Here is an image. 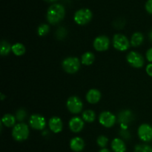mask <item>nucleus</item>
<instances>
[{
	"label": "nucleus",
	"mask_w": 152,
	"mask_h": 152,
	"mask_svg": "<svg viewBox=\"0 0 152 152\" xmlns=\"http://www.w3.org/2000/svg\"><path fill=\"white\" fill-rule=\"evenodd\" d=\"M120 134L125 140H129L131 138L130 132L128 131V129H120Z\"/></svg>",
	"instance_id": "nucleus-29"
},
{
	"label": "nucleus",
	"mask_w": 152,
	"mask_h": 152,
	"mask_svg": "<svg viewBox=\"0 0 152 152\" xmlns=\"http://www.w3.org/2000/svg\"><path fill=\"white\" fill-rule=\"evenodd\" d=\"M134 119L133 113L130 110H123L118 114L117 120L121 129H128V126Z\"/></svg>",
	"instance_id": "nucleus-7"
},
{
	"label": "nucleus",
	"mask_w": 152,
	"mask_h": 152,
	"mask_svg": "<svg viewBox=\"0 0 152 152\" xmlns=\"http://www.w3.org/2000/svg\"><path fill=\"white\" fill-rule=\"evenodd\" d=\"M137 134L140 140L148 142L152 140V126L147 123L140 125L138 128Z\"/></svg>",
	"instance_id": "nucleus-12"
},
{
	"label": "nucleus",
	"mask_w": 152,
	"mask_h": 152,
	"mask_svg": "<svg viewBox=\"0 0 152 152\" xmlns=\"http://www.w3.org/2000/svg\"><path fill=\"white\" fill-rule=\"evenodd\" d=\"M145 10L150 14H152V0H148L145 3Z\"/></svg>",
	"instance_id": "nucleus-30"
},
{
	"label": "nucleus",
	"mask_w": 152,
	"mask_h": 152,
	"mask_svg": "<svg viewBox=\"0 0 152 152\" xmlns=\"http://www.w3.org/2000/svg\"><path fill=\"white\" fill-rule=\"evenodd\" d=\"M12 52L17 56H22L25 53V47L22 43H15L12 45Z\"/></svg>",
	"instance_id": "nucleus-22"
},
{
	"label": "nucleus",
	"mask_w": 152,
	"mask_h": 152,
	"mask_svg": "<svg viewBox=\"0 0 152 152\" xmlns=\"http://www.w3.org/2000/svg\"><path fill=\"white\" fill-rule=\"evenodd\" d=\"M81 62L75 56H69L62 61V67L68 74H75L80 70Z\"/></svg>",
	"instance_id": "nucleus-3"
},
{
	"label": "nucleus",
	"mask_w": 152,
	"mask_h": 152,
	"mask_svg": "<svg viewBox=\"0 0 152 152\" xmlns=\"http://www.w3.org/2000/svg\"><path fill=\"white\" fill-rule=\"evenodd\" d=\"M84 120L80 117H72L68 123L70 130L74 133H79L81 132L84 128Z\"/></svg>",
	"instance_id": "nucleus-13"
},
{
	"label": "nucleus",
	"mask_w": 152,
	"mask_h": 152,
	"mask_svg": "<svg viewBox=\"0 0 152 152\" xmlns=\"http://www.w3.org/2000/svg\"><path fill=\"white\" fill-rule=\"evenodd\" d=\"M50 31V27L47 24H41L37 28V34L39 37H45L47 34H48Z\"/></svg>",
	"instance_id": "nucleus-24"
},
{
	"label": "nucleus",
	"mask_w": 152,
	"mask_h": 152,
	"mask_svg": "<svg viewBox=\"0 0 152 152\" xmlns=\"http://www.w3.org/2000/svg\"><path fill=\"white\" fill-rule=\"evenodd\" d=\"M66 106L71 114H77L81 112L83 108V102L78 96H72L68 99Z\"/></svg>",
	"instance_id": "nucleus-6"
},
{
	"label": "nucleus",
	"mask_w": 152,
	"mask_h": 152,
	"mask_svg": "<svg viewBox=\"0 0 152 152\" xmlns=\"http://www.w3.org/2000/svg\"><path fill=\"white\" fill-rule=\"evenodd\" d=\"M1 100H3V99H4V94H1Z\"/></svg>",
	"instance_id": "nucleus-36"
},
{
	"label": "nucleus",
	"mask_w": 152,
	"mask_h": 152,
	"mask_svg": "<svg viewBox=\"0 0 152 152\" xmlns=\"http://www.w3.org/2000/svg\"><path fill=\"white\" fill-rule=\"evenodd\" d=\"M99 122L102 126L105 128H111L115 125L117 117L111 111H102L99 116Z\"/></svg>",
	"instance_id": "nucleus-9"
},
{
	"label": "nucleus",
	"mask_w": 152,
	"mask_h": 152,
	"mask_svg": "<svg viewBox=\"0 0 152 152\" xmlns=\"http://www.w3.org/2000/svg\"><path fill=\"white\" fill-rule=\"evenodd\" d=\"M12 50V45H10L7 41L2 40L0 44V53L1 56H7Z\"/></svg>",
	"instance_id": "nucleus-23"
},
{
	"label": "nucleus",
	"mask_w": 152,
	"mask_h": 152,
	"mask_svg": "<svg viewBox=\"0 0 152 152\" xmlns=\"http://www.w3.org/2000/svg\"><path fill=\"white\" fill-rule=\"evenodd\" d=\"M48 127L52 132L58 134L63 129V123L59 117H52L48 121Z\"/></svg>",
	"instance_id": "nucleus-14"
},
{
	"label": "nucleus",
	"mask_w": 152,
	"mask_h": 152,
	"mask_svg": "<svg viewBox=\"0 0 152 152\" xmlns=\"http://www.w3.org/2000/svg\"><path fill=\"white\" fill-rule=\"evenodd\" d=\"M145 56H146L147 60L152 63V48L147 50L146 53H145Z\"/></svg>",
	"instance_id": "nucleus-31"
},
{
	"label": "nucleus",
	"mask_w": 152,
	"mask_h": 152,
	"mask_svg": "<svg viewBox=\"0 0 152 152\" xmlns=\"http://www.w3.org/2000/svg\"><path fill=\"white\" fill-rule=\"evenodd\" d=\"M65 16V9L64 6L56 3L50 5L48 9L46 18L49 23L51 25H56L64 19Z\"/></svg>",
	"instance_id": "nucleus-1"
},
{
	"label": "nucleus",
	"mask_w": 152,
	"mask_h": 152,
	"mask_svg": "<svg viewBox=\"0 0 152 152\" xmlns=\"http://www.w3.org/2000/svg\"><path fill=\"white\" fill-rule=\"evenodd\" d=\"M45 1H48V2H54V1H58V0H45Z\"/></svg>",
	"instance_id": "nucleus-34"
},
{
	"label": "nucleus",
	"mask_w": 152,
	"mask_h": 152,
	"mask_svg": "<svg viewBox=\"0 0 152 152\" xmlns=\"http://www.w3.org/2000/svg\"><path fill=\"white\" fill-rule=\"evenodd\" d=\"M109 38L105 35H100L94 39L93 42L94 48L99 52H103L108 50L110 46Z\"/></svg>",
	"instance_id": "nucleus-11"
},
{
	"label": "nucleus",
	"mask_w": 152,
	"mask_h": 152,
	"mask_svg": "<svg viewBox=\"0 0 152 152\" xmlns=\"http://www.w3.org/2000/svg\"><path fill=\"white\" fill-rule=\"evenodd\" d=\"M12 136L17 142L26 140L29 136V128L28 125L23 123L15 125L12 130Z\"/></svg>",
	"instance_id": "nucleus-2"
},
{
	"label": "nucleus",
	"mask_w": 152,
	"mask_h": 152,
	"mask_svg": "<svg viewBox=\"0 0 152 152\" xmlns=\"http://www.w3.org/2000/svg\"><path fill=\"white\" fill-rule=\"evenodd\" d=\"M46 120L40 114H32L29 118V125L33 129L37 131H42L45 128Z\"/></svg>",
	"instance_id": "nucleus-10"
},
{
	"label": "nucleus",
	"mask_w": 152,
	"mask_h": 152,
	"mask_svg": "<svg viewBox=\"0 0 152 152\" xmlns=\"http://www.w3.org/2000/svg\"><path fill=\"white\" fill-rule=\"evenodd\" d=\"M99 152H111V151H110L108 149H107V148H102V149H101Z\"/></svg>",
	"instance_id": "nucleus-33"
},
{
	"label": "nucleus",
	"mask_w": 152,
	"mask_h": 152,
	"mask_svg": "<svg viewBox=\"0 0 152 152\" xmlns=\"http://www.w3.org/2000/svg\"><path fill=\"white\" fill-rule=\"evenodd\" d=\"M67 35V31L63 27H60L58 28V30L56 32V37L58 39L62 40Z\"/></svg>",
	"instance_id": "nucleus-28"
},
{
	"label": "nucleus",
	"mask_w": 152,
	"mask_h": 152,
	"mask_svg": "<svg viewBox=\"0 0 152 152\" xmlns=\"http://www.w3.org/2000/svg\"><path fill=\"white\" fill-rule=\"evenodd\" d=\"M92 12L88 8H81L74 13V22L79 25H85L91 22L92 19Z\"/></svg>",
	"instance_id": "nucleus-4"
},
{
	"label": "nucleus",
	"mask_w": 152,
	"mask_h": 152,
	"mask_svg": "<svg viewBox=\"0 0 152 152\" xmlns=\"http://www.w3.org/2000/svg\"><path fill=\"white\" fill-rule=\"evenodd\" d=\"M111 148L114 152H126V145L124 141L120 138H114L111 141Z\"/></svg>",
	"instance_id": "nucleus-17"
},
{
	"label": "nucleus",
	"mask_w": 152,
	"mask_h": 152,
	"mask_svg": "<svg viewBox=\"0 0 152 152\" xmlns=\"http://www.w3.org/2000/svg\"><path fill=\"white\" fill-rule=\"evenodd\" d=\"M101 96V92L99 90L96 88H91L87 92L86 94V100L88 102L91 104H96L100 100Z\"/></svg>",
	"instance_id": "nucleus-15"
},
{
	"label": "nucleus",
	"mask_w": 152,
	"mask_h": 152,
	"mask_svg": "<svg viewBox=\"0 0 152 152\" xmlns=\"http://www.w3.org/2000/svg\"><path fill=\"white\" fill-rule=\"evenodd\" d=\"M113 46L119 51H126L130 48L131 42L129 39L122 34H116L113 37Z\"/></svg>",
	"instance_id": "nucleus-5"
},
{
	"label": "nucleus",
	"mask_w": 152,
	"mask_h": 152,
	"mask_svg": "<svg viewBox=\"0 0 152 152\" xmlns=\"http://www.w3.org/2000/svg\"><path fill=\"white\" fill-rule=\"evenodd\" d=\"M134 152H152V147L145 144L137 145Z\"/></svg>",
	"instance_id": "nucleus-25"
},
{
	"label": "nucleus",
	"mask_w": 152,
	"mask_h": 152,
	"mask_svg": "<svg viewBox=\"0 0 152 152\" xmlns=\"http://www.w3.org/2000/svg\"><path fill=\"white\" fill-rule=\"evenodd\" d=\"M149 38H150V40L152 42V30L149 33Z\"/></svg>",
	"instance_id": "nucleus-35"
},
{
	"label": "nucleus",
	"mask_w": 152,
	"mask_h": 152,
	"mask_svg": "<svg viewBox=\"0 0 152 152\" xmlns=\"http://www.w3.org/2000/svg\"><path fill=\"white\" fill-rule=\"evenodd\" d=\"M108 142V138L107 137H105V135H100L97 137L96 140V143L99 145L100 148H105V146L107 145Z\"/></svg>",
	"instance_id": "nucleus-27"
},
{
	"label": "nucleus",
	"mask_w": 152,
	"mask_h": 152,
	"mask_svg": "<svg viewBox=\"0 0 152 152\" xmlns=\"http://www.w3.org/2000/svg\"><path fill=\"white\" fill-rule=\"evenodd\" d=\"M85 142L83 138L80 137H75L70 141V148L75 152H80L84 149Z\"/></svg>",
	"instance_id": "nucleus-16"
},
{
	"label": "nucleus",
	"mask_w": 152,
	"mask_h": 152,
	"mask_svg": "<svg viewBox=\"0 0 152 152\" xmlns=\"http://www.w3.org/2000/svg\"><path fill=\"white\" fill-rule=\"evenodd\" d=\"M126 60L131 66L136 68H140L144 65V58L140 53L130 51L126 56Z\"/></svg>",
	"instance_id": "nucleus-8"
},
{
	"label": "nucleus",
	"mask_w": 152,
	"mask_h": 152,
	"mask_svg": "<svg viewBox=\"0 0 152 152\" xmlns=\"http://www.w3.org/2000/svg\"><path fill=\"white\" fill-rule=\"evenodd\" d=\"M145 71L149 77H152V63L147 65L146 68H145Z\"/></svg>",
	"instance_id": "nucleus-32"
},
{
	"label": "nucleus",
	"mask_w": 152,
	"mask_h": 152,
	"mask_svg": "<svg viewBox=\"0 0 152 152\" xmlns=\"http://www.w3.org/2000/svg\"><path fill=\"white\" fill-rule=\"evenodd\" d=\"M95 61V55L92 52H86L82 55L81 63L83 65L88 66L92 65Z\"/></svg>",
	"instance_id": "nucleus-20"
},
{
	"label": "nucleus",
	"mask_w": 152,
	"mask_h": 152,
	"mask_svg": "<svg viewBox=\"0 0 152 152\" xmlns=\"http://www.w3.org/2000/svg\"><path fill=\"white\" fill-rule=\"evenodd\" d=\"M16 120L19 122H22L25 120L27 117V111L24 108H19L16 112Z\"/></svg>",
	"instance_id": "nucleus-26"
},
{
	"label": "nucleus",
	"mask_w": 152,
	"mask_h": 152,
	"mask_svg": "<svg viewBox=\"0 0 152 152\" xmlns=\"http://www.w3.org/2000/svg\"><path fill=\"white\" fill-rule=\"evenodd\" d=\"M144 41L143 34L140 32H135L134 33L133 35L131 38V45L133 47L137 48L140 46Z\"/></svg>",
	"instance_id": "nucleus-18"
},
{
	"label": "nucleus",
	"mask_w": 152,
	"mask_h": 152,
	"mask_svg": "<svg viewBox=\"0 0 152 152\" xmlns=\"http://www.w3.org/2000/svg\"><path fill=\"white\" fill-rule=\"evenodd\" d=\"M82 118L86 123H93L96 119V114L93 110H86L82 114Z\"/></svg>",
	"instance_id": "nucleus-21"
},
{
	"label": "nucleus",
	"mask_w": 152,
	"mask_h": 152,
	"mask_svg": "<svg viewBox=\"0 0 152 152\" xmlns=\"http://www.w3.org/2000/svg\"><path fill=\"white\" fill-rule=\"evenodd\" d=\"M1 124L4 125V126L7 128L14 127L16 125V118L15 116L12 115L10 114H6L2 117L1 120Z\"/></svg>",
	"instance_id": "nucleus-19"
}]
</instances>
